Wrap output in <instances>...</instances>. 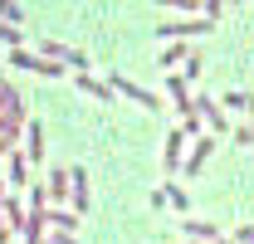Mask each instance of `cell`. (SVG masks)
<instances>
[{"instance_id":"obj_1","label":"cell","mask_w":254,"mask_h":244,"mask_svg":"<svg viewBox=\"0 0 254 244\" xmlns=\"http://www.w3.org/2000/svg\"><path fill=\"white\" fill-rule=\"evenodd\" d=\"M68 181H73V215H83L88 205H93V195H88V171H83V166H73V171H68Z\"/></svg>"},{"instance_id":"obj_2","label":"cell","mask_w":254,"mask_h":244,"mask_svg":"<svg viewBox=\"0 0 254 244\" xmlns=\"http://www.w3.org/2000/svg\"><path fill=\"white\" fill-rule=\"evenodd\" d=\"M44 225H49L54 235H73V230H78V215H73V210H59V205H54V210H44Z\"/></svg>"},{"instance_id":"obj_3","label":"cell","mask_w":254,"mask_h":244,"mask_svg":"<svg viewBox=\"0 0 254 244\" xmlns=\"http://www.w3.org/2000/svg\"><path fill=\"white\" fill-rule=\"evenodd\" d=\"M181 235H186V240H205V244H210V240H220V230H215L210 220H190V215L181 220Z\"/></svg>"},{"instance_id":"obj_4","label":"cell","mask_w":254,"mask_h":244,"mask_svg":"<svg viewBox=\"0 0 254 244\" xmlns=\"http://www.w3.org/2000/svg\"><path fill=\"white\" fill-rule=\"evenodd\" d=\"M210 152H215V142H210V137H200V142H195V152H190V161H186V176H200V171H205V161H210Z\"/></svg>"},{"instance_id":"obj_5","label":"cell","mask_w":254,"mask_h":244,"mask_svg":"<svg viewBox=\"0 0 254 244\" xmlns=\"http://www.w3.org/2000/svg\"><path fill=\"white\" fill-rule=\"evenodd\" d=\"M181 147H186V132H171V137H166V156H161L166 171H181Z\"/></svg>"},{"instance_id":"obj_6","label":"cell","mask_w":254,"mask_h":244,"mask_svg":"<svg viewBox=\"0 0 254 244\" xmlns=\"http://www.w3.org/2000/svg\"><path fill=\"white\" fill-rule=\"evenodd\" d=\"M161 195H166V205H176V210H181V215L190 210V190H181V185H176V181H166V185H161Z\"/></svg>"},{"instance_id":"obj_7","label":"cell","mask_w":254,"mask_h":244,"mask_svg":"<svg viewBox=\"0 0 254 244\" xmlns=\"http://www.w3.org/2000/svg\"><path fill=\"white\" fill-rule=\"evenodd\" d=\"M113 83H118V88H123L127 98H132V103H142V108H147V113H152V108H157V98H152V93H147V88H137V83H127V78H113Z\"/></svg>"},{"instance_id":"obj_8","label":"cell","mask_w":254,"mask_h":244,"mask_svg":"<svg viewBox=\"0 0 254 244\" xmlns=\"http://www.w3.org/2000/svg\"><path fill=\"white\" fill-rule=\"evenodd\" d=\"M161 39H181V34H205V20H190V25H161Z\"/></svg>"},{"instance_id":"obj_9","label":"cell","mask_w":254,"mask_h":244,"mask_svg":"<svg viewBox=\"0 0 254 244\" xmlns=\"http://www.w3.org/2000/svg\"><path fill=\"white\" fill-rule=\"evenodd\" d=\"M25 181H30V166H25V152H10V185L20 190Z\"/></svg>"},{"instance_id":"obj_10","label":"cell","mask_w":254,"mask_h":244,"mask_svg":"<svg viewBox=\"0 0 254 244\" xmlns=\"http://www.w3.org/2000/svg\"><path fill=\"white\" fill-rule=\"evenodd\" d=\"M44 195H49V200H64V195H68V171H49V185H44Z\"/></svg>"},{"instance_id":"obj_11","label":"cell","mask_w":254,"mask_h":244,"mask_svg":"<svg viewBox=\"0 0 254 244\" xmlns=\"http://www.w3.org/2000/svg\"><path fill=\"white\" fill-rule=\"evenodd\" d=\"M195 113H205V122H210L215 132H225V113H215V103H210V98H200V103H195Z\"/></svg>"},{"instance_id":"obj_12","label":"cell","mask_w":254,"mask_h":244,"mask_svg":"<svg viewBox=\"0 0 254 244\" xmlns=\"http://www.w3.org/2000/svg\"><path fill=\"white\" fill-rule=\"evenodd\" d=\"M39 156H44V127L30 122V161H39Z\"/></svg>"},{"instance_id":"obj_13","label":"cell","mask_w":254,"mask_h":244,"mask_svg":"<svg viewBox=\"0 0 254 244\" xmlns=\"http://www.w3.org/2000/svg\"><path fill=\"white\" fill-rule=\"evenodd\" d=\"M30 210H49V195H44V185H34V190H30Z\"/></svg>"},{"instance_id":"obj_14","label":"cell","mask_w":254,"mask_h":244,"mask_svg":"<svg viewBox=\"0 0 254 244\" xmlns=\"http://www.w3.org/2000/svg\"><path fill=\"white\" fill-rule=\"evenodd\" d=\"M230 244H254V225H240V230L230 235Z\"/></svg>"},{"instance_id":"obj_15","label":"cell","mask_w":254,"mask_h":244,"mask_svg":"<svg viewBox=\"0 0 254 244\" xmlns=\"http://www.w3.org/2000/svg\"><path fill=\"white\" fill-rule=\"evenodd\" d=\"M78 88H83V93H98V98H108V88H103V83H93V78H83V73H78Z\"/></svg>"},{"instance_id":"obj_16","label":"cell","mask_w":254,"mask_h":244,"mask_svg":"<svg viewBox=\"0 0 254 244\" xmlns=\"http://www.w3.org/2000/svg\"><path fill=\"white\" fill-rule=\"evenodd\" d=\"M0 39H5V44H20V39H25V34H20V30H10V25H5V20H0Z\"/></svg>"},{"instance_id":"obj_17","label":"cell","mask_w":254,"mask_h":244,"mask_svg":"<svg viewBox=\"0 0 254 244\" xmlns=\"http://www.w3.org/2000/svg\"><path fill=\"white\" fill-rule=\"evenodd\" d=\"M240 142H245V147H254V127H245V132H240Z\"/></svg>"},{"instance_id":"obj_18","label":"cell","mask_w":254,"mask_h":244,"mask_svg":"<svg viewBox=\"0 0 254 244\" xmlns=\"http://www.w3.org/2000/svg\"><path fill=\"white\" fill-rule=\"evenodd\" d=\"M54 244H78V240H73V235H54Z\"/></svg>"},{"instance_id":"obj_19","label":"cell","mask_w":254,"mask_h":244,"mask_svg":"<svg viewBox=\"0 0 254 244\" xmlns=\"http://www.w3.org/2000/svg\"><path fill=\"white\" fill-rule=\"evenodd\" d=\"M0 200H5V185H0Z\"/></svg>"},{"instance_id":"obj_20","label":"cell","mask_w":254,"mask_h":244,"mask_svg":"<svg viewBox=\"0 0 254 244\" xmlns=\"http://www.w3.org/2000/svg\"><path fill=\"white\" fill-rule=\"evenodd\" d=\"M44 244H54V240H44Z\"/></svg>"}]
</instances>
